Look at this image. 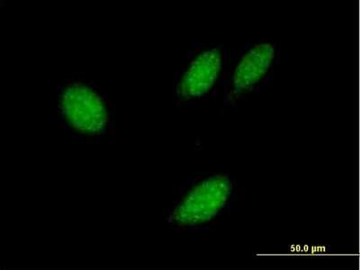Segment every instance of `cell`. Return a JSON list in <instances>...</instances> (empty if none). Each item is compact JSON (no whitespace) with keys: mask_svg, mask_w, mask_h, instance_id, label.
<instances>
[{"mask_svg":"<svg viewBox=\"0 0 360 270\" xmlns=\"http://www.w3.org/2000/svg\"><path fill=\"white\" fill-rule=\"evenodd\" d=\"M58 109L65 126L80 136L102 137L110 128L107 100L88 83L74 80L63 86L58 96Z\"/></svg>","mask_w":360,"mask_h":270,"instance_id":"obj_4","label":"cell"},{"mask_svg":"<svg viewBox=\"0 0 360 270\" xmlns=\"http://www.w3.org/2000/svg\"><path fill=\"white\" fill-rule=\"evenodd\" d=\"M230 173H212L195 179L180 191L168 215L176 229H200L210 226L230 210L236 196Z\"/></svg>","mask_w":360,"mask_h":270,"instance_id":"obj_1","label":"cell"},{"mask_svg":"<svg viewBox=\"0 0 360 270\" xmlns=\"http://www.w3.org/2000/svg\"><path fill=\"white\" fill-rule=\"evenodd\" d=\"M281 61V48L275 41L260 40L244 45L229 70L224 102L236 106L252 98L268 85Z\"/></svg>","mask_w":360,"mask_h":270,"instance_id":"obj_3","label":"cell"},{"mask_svg":"<svg viewBox=\"0 0 360 270\" xmlns=\"http://www.w3.org/2000/svg\"><path fill=\"white\" fill-rule=\"evenodd\" d=\"M230 51L226 43L194 45L188 51L175 83L174 98L180 104L202 101L225 86Z\"/></svg>","mask_w":360,"mask_h":270,"instance_id":"obj_2","label":"cell"}]
</instances>
